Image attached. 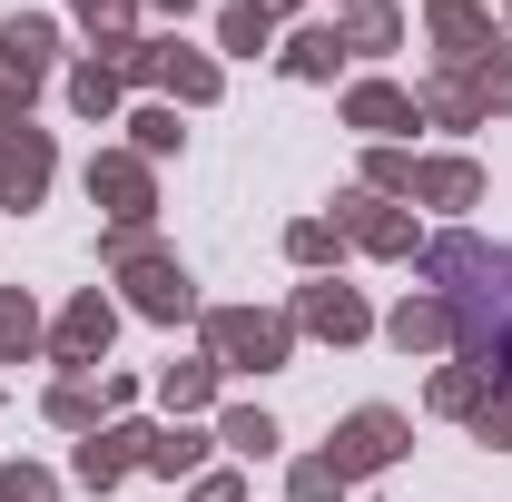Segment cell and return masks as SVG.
Masks as SVG:
<instances>
[{
    "instance_id": "1",
    "label": "cell",
    "mask_w": 512,
    "mask_h": 502,
    "mask_svg": "<svg viewBox=\"0 0 512 502\" xmlns=\"http://www.w3.org/2000/svg\"><path fill=\"white\" fill-rule=\"evenodd\" d=\"M424 276H434V296L453 306V345H463V365L503 394V384H512V247L444 237V247H424Z\"/></svg>"
},
{
    "instance_id": "2",
    "label": "cell",
    "mask_w": 512,
    "mask_h": 502,
    "mask_svg": "<svg viewBox=\"0 0 512 502\" xmlns=\"http://www.w3.org/2000/svg\"><path fill=\"white\" fill-rule=\"evenodd\" d=\"M109 266L128 276V296H138V315H158V325H178V315H197V286H188V266L148 247V227H109Z\"/></svg>"
},
{
    "instance_id": "3",
    "label": "cell",
    "mask_w": 512,
    "mask_h": 502,
    "mask_svg": "<svg viewBox=\"0 0 512 502\" xmlns=\"http://www.w3.org/2000/svg\"><path fill=\"white\" fill-rule=\"evenodd\" d=\"M286 315H247V306H217L207 315V355L227 365V375H266V365H286Z\"/></svg>"
},
{
    "instance_id": "4",
    "label": "cell",
    "mask_w": 512,
    "mask_h": 502,
    "mask_svg": "<svg viewBox=\"0 0 512 502\" xmlns=\"http://www.w3.org/2000/svg\"><path fill=\"white\" fill-rule=\"evenodd\" d=\"M394 453H404V414H384V404H365V414H355V424L335 434V453H325V463H335V473L355 483V473H384Z\"/></svg>"
},
{
    "instance_id": "5",
    "label": "cell",
    "mask_w": 512,
    "mask_h": 502,
    "mask_svg": "<svg viewBox=\"0 0 512 502\" xmlns=\"http://www.w3.org/2000/svg\"><path fill=\"white\" fill-rule=\"evenodd\" d=\"M335 237H355V247H375V256H414V217L384 207V197H345L335 207Z\"/></svg>"
},
{
    "instance_id": "6",
    "label": "cell",
    "mask_w": 512,
    "mask_h": 502,
    "mask_svg": "<svg viewBox=\"0 0 512 502\" xmlns=\"http://www.w3.org/2000/svg\"><path fill=\"white\" fill-rule=\"evenodd\" d=\"M296 325H306V335H325V345H355L375 315H365V296H355V286H306V296H296Z\"/></svg>"
},
{
    "instance_id": "7",
    "label": "cell",
    "mask_w": 512,
    "mask_h": 502,
    "mask_svg": "<svg viewBox=\"0 0 512 502\" xmlns=\"http://www.w3.org/2000/svg\"><path fill=\"white\" fill-rule=\"evenodd\" d=\"M40 188H50V138L40 128H10L0 138V197L10 207H40Z\"/></svg>"
},
{
    "instance_id": "8",
    "label": "cell",
    "mask_w": 512,
    "mask_h": 502,
    "mask_svg": "<svg viewBox=\"0 0 512 502\" xmlns=\"http://www.w3.org/2000/svg\"><path fill=\"white\" fill-rule=\"evenodd\" d=\"M109 325H119V315H109V296L89 286V296H79V306L60 315V335H50V355H60V365H99V355H109Z\"/></svg>"
},
{
    "instance_id": "9",
    "label": "cell",
    "mask_w": 512,
    "mask_h": 502,
    "mask_svg": "<svg viewBox=\"0 0 512 502\" xmlns=\"http://www.w3.org/2000/svg\"><path fill=\"white\" fill-rule=\"evenodd\" d=\"M89 197H99L119 227H148V168H138V158H89Z\"/></svg>"
},
{
    "instance_id": "10",
    "label": "cell",
    "mask_w": 512,
    "mask_h": 502,
    "mask_svg": "<svg viewBox=\"0 0 512 502\" xmlns=\"http://www.w3.org/2000/svg\"><path fill=\"white\" fill-rule=\"evenodd\" d=\"M128 463H148V434H138V424H119V434H89V443H79V483H89V493H109Z\"/></svg>"
},
{
    "instance_id": "11",
    "label": "cell",
    "mask_w": 512,
    "mask_h": 502,
    "mask_svg": "<svg viewBox=\"0 0 512 502\" xmlns=\"http://www.w3.org/2000/svg\"><path fill=\"white\" fill-rule=\"evenodd\" d=\"M404 197H424V207H473V197H483V168H473V158H414V188Z\"/></svg>"
},
{
    "instance_id": "12",
    "label": "cell",
    "mask_w": 512,
    "mask_h": 502,
    "mask_svg": "<svg viewBox=\"0 0 512 502\" xmlns=\"http://www.w3.org/2000/svg\"><path fill=\"white\" fill-rule=\"evenodd\" d=\"M50 50H60V30H50L40 10H10V30H0V69H20V79H50Z\"/></svg>"
},
{
    "instance_id": "13",
    "label": "cell",
    "mask_w": 512,
    "mask_h": 502,
    "mask_svg": "<svg viewBox=\"0 0 512 502\" xmlns=\"http://www.w3.org/2000/svg\"><path fill=\"white\" fill-rule=\"evenodd\" d=\"M384 335H394L404 355H414V345H444V335H453V306H444V296H404V306H394V325H384Z\"/></svg>"
},
{
    "instance_id": "14",
    "label": "cell",
    "mask_w": 512,
    "mask_h": 502,
    "mask_svg": "<svg viewBox=\"0 0 512 502\" xmlns=\"http://www.w3.org/2000/svg\"><path fill=\"white\" fill-rule=\"evenodd\" d=\"M345 119L375 128V138H394V128H414V99H404V89H384V79H365V89L345 99Z\"/></svg>"
},
{
    "instance_id": "15",
    "label": "cell",
    "mask_w": 512,
    "mask_h": 502,
    "mask_svg": "<svg viewBox=\"0 0 512 502\" xmlns=\"http://www.w3.org/2000/svg\"><path fill=\"white\" fill-rule=\"evenodd\" d=\"M434 40H444L453 60H483V50H493V30H483L473 0H434Z\"/></svg>"
},
{
    "instance_id": "16",
    "label": "cell",
    "mask_w": 512,
    "mask_h": 502,
    "mask_svg": "<svg viewBox=\"0 0 512 502\" xmlns=\"http://www.w3.org/2000/svg\"><path fill=\"white\" fill-rule=\"evenodd\" d=\"M128 384H99V394H89V384L69 375V384H50V424H69V434H99V404H119Z\"/></svg>"
},
{
    "instance_id": "17",
    "label": "cell",
    "mask_w": 512,
    "mask_h": 502,
    "mask_svg": "<svg viewBox=\"0 0 512 502\" xmlns=\"http://www.w3.org/2000/svg\"><path fill=\"white\" fill-rule=\"evenodd\" d=\"M335 60H345V30H296L286 40V79H335Z\"/></svg>"
},
{
    "instance_id": "18",
    "label": "cell",
    "mask_w": 512,
    "mask_h": 502,
    "mask_svg": "<svg viewBox=\"0 0 512 502\" xmlns=\"http://www.w3.org/2000/svg\"><path fill=\"white\" fill-rule=\"evenodd\" d=\"M463 99H473V119H483V109H512V60H503V50L463 60Z\"/></svg>"
},
{
    "instance_id": "19",
    "label": "cell",
    "mask_w": 512,
    "mask_h": 502,
    "mask_svg": "<svg viewBox=\"0 0 512 502\" xmlns=\"http://www.w3.org/2000/svg\"><path fill=\"white\" fill-rule=\"evenodd\" d=\"M69 109H79V119H109V109H119V60L69 69Z\"/></svg>"
},
{
    "instance_id": "20",
    "label": "cell",
    "mask_w": 512,
    "mask_h": 502,
    "mask_svg": "<svg viewBox=\"0 0 512 502\" xmlns=\"http://www.w3.org/2000/svg\"><path fill=\"white\" fill-rule=\"evenodd\" d=\"M30 345H40V315H30V296H20V286H0V365H20Z\"/></svg>"
},
{
    "instance_id": "21",
    "label": "cell",
    "mask_w": 512,
    "mask_h": 502,
    "mask_svg": "<svg viewBox=\"0 0 512 502\" xmlns=\"http://www.w3.org/2000/svg\"><path fill=\"white\" fill-rule=\"evenodd\" d=\"M404 40V20L384 10V0H355V20H345V50H394Z\"/></svg>"
},
{
    "instance_id": "22",
    "label": "cell",
    "mask_w": 512,
    "mask_h": 502,
    "mask_svg": "<svg viewBox=\"0 0 512 502\" xmlns=\"http://www.w3.org/2000/svg\"><path fill=\"white\" fill-rule=\"evenodd\" d=\"M434 404H444V414H483V404H493V384L473 375V365H444V375H434Z\"/></svg>"
},
{
    "instance_id": "23",
    "label": "cell",
    "mask_w": 512,
    "mask_h": 502,
    "mask_svg": "<svg viewBox=\"0 0 512 502\" xmlns=\"http://www.w3.org/2000/svg\"><path fill=\"white\" fill-rule=\"evenodd\" d=\"M266 30H276V20H266V10H256V0H237V10H227V20H217V40H227V50H266Z\"/></svg>"
},
{
    "instance_id": "24",
    "label": "cell",
    "mask_w": 512,
    "mask_h": 502,
    "mask_svg": "<svg viewBox=\"0 0 512 502\" xmlns=\"http://www.w3.org/2000/svg\"><path fill=\"white\" fill-rule=\"evenodd\" d=\"M158 394H168L178 414H197V404L217 394V365H168V384H158Z\"/></svg>"
},
{
    "instance_id": "25",
    "label": "cell",
    "mask_w": 512,
    "mask_h": 502,
    "mask_svg": "<svg viewBox=\"0 0 512 502\" xmlns=\"http://www.w3.org/2000/svg\"><path fill=\"white\" fill-rule=\"evenodd\" d=\"M197 434H148V473H197Z\"/></svg>"
},
{
    "instance_id": "26",
    "label": "cell",
    "mask_w": 512,
    "mask_h": 502,
    "mask_svg": "<svg viewBox=\"0 0 512 502\" xmlns=\"http://www.w3.org/2000/svg\"><path fill=\"white\" fill-rule=\"evenodd\" d=\"M69 10H79L89 30H109V50H128V10H138V0H69Z\"/></svg>"
},
{
    "instance_id": "27",
    "label": "cell",
    "mask_w": 512,
    "mask_h": 502,
    "mask_svg": "<svg viewBox=\"0 0 512 502\" xmlns=\"http://www.w3.org/2000/svg\"><path fill=\"white\" fill-rule=\"evenodd\" d=\"M138 148H148V158H168V148H178V109H138Z\"/></svg>"
},
{
    "instance_id": "28",
    "label": "cell",
    "mask_w": 512,
    "mask_h": 502,
    "mask_svg": "<svg viewBox=\"0 0 512 502\" xmlns=\"http://www.w3.org/2000/svg\"><path fill=\"white\" fill-rule=\"evenodd\" d=\"M50 493H60V483H50L40 463H10V473H0V502H50Z\"/></svg>"
},
{
    "instance_id": "29",
    "label": "cell",
    "mask_w": 512,
    "mask_h": 502,
    "mask_svg": "<svg viewBox=\"0 0 512 502\" xmlns=\"http://www.w3.org/2000/svg\"><path fill=\"white\" fill-rule=\"evenodd\" d=\"M217 434L237 443V453H276V424H266V414H227V424H217Z\"/></svg>"
},
{
    "instance_id": "30",
    "label": "cell",
    "mask_w": 512,
    "mask_h": 502,
    "mask_svg": "<svg viewBox=\"0 0 512 502\" xmlns=\"http://www.w3.org/2000/svg\"><path fill=\"white\" fill-rule=\"evenodd\" d=\"M335 493H345V473H335L325 453H316V463H296V502H335Z\"/></svg>"
},
{
    "instance_id": "31",
    "label": "cell",
    "mask_w": 512,
    "mask_h": 502,
    "mask_svg": "<svg viewBox=\"0 0 512 502\" xmlns=\"http://www.w3.org/2000/svg\"><path fill=\"white\" fill-rule=\"evenodd\" d=\"M473 434L493 443V453H512V404H503V394H493V404H483V414H473Z\"/></svg>"
},
{
    "instance_id": "32",
    "label": "cell",
    "mask_w": 512,
    "mask_h": 502,
    "mask_svg": "<svg viewBox=\"0 0 512 502\" xmlns=\"http://www.w3.org/2000/svg\"><path fill=\"white\" fill-rule=\"evenodd\" d=\"M286 247L306 256V266H325V256H335V227H325V217H306V227H296V237H286Z\"/></svg>"
},
{
    "instance_id": "33",
    "label": "cell",
    "mask_w": 512,
    "mask_h": 502,
    "mask_svg": "<svg viewBox=\"0 0 512 502\" xmlns=\"http://www.w3.org/2000/svg\"><path fill=\"white\" fill-rule=\"evenodd\" d=\"M375 188L394 197V188H414V158H394V148H375Z\"/></svg>"
},
{
    "instance_id": "34",
    "label": "cell",
    "mask_w": 512,
    "mask_h": 502,
    "mask_svg": "<svg viewBox=\"0 0 512 502\" xmlns=\"http://www.w3.org/2000/svg\"><path fill=\"white\" fill-rule=\"evenodd\" d=\"M197 502H247V493H237V473H207V483H197Z\"/></svg>"
},
{
    "instance_id": "35",
    "label": "cell",
    "mask_w": 512,
    "mask_h": 502,
    "mask_svg": "<svg viewBox=\"0 0 512 502\" xmlns=\"http://www.w3.org/2000/svg\"><path fill=\"white\" fill-rule=\"evenodd\" d=\"M148 10H178V20H188V10H197V0H148Z\"/></svg>"
},
{
    "instance_id": "36",
    "label": "cell",
    "mask_w": 512,
    "mask_h": 502,
    "mask_svg": "<svg viewBox=\"0 0 512 502\" xmlns=\"http://www.w3.org/2000/svg\"><path fill=\"white\" fill-rule=\"evenodd\" d=\"M256 10H266V20H276V10H296V0H256Z\"/></svg>"
}]
</instances>
